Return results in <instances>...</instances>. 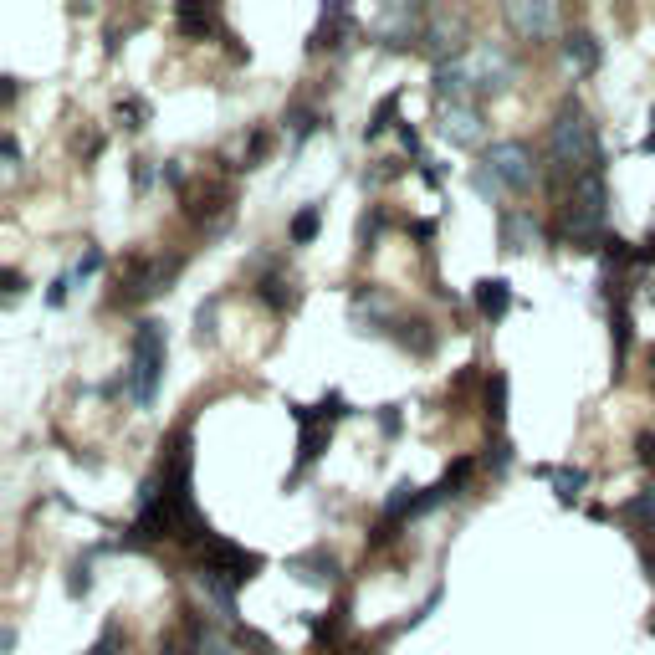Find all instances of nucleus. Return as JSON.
<instances>
[{"label":"nucleus","instance_id":"nucleus-1","mask_svg":"<svg viewBox=\"0 0 655 655\" xmlns=\"http://www.w3.org/2000/svg\"><path fill=\"white\" fill-rule=\"evenodd\" d=\"M533 174H538V164H533V149L522 144V139H507V144H497L482 164H476V174H471V185H476V195L482 200H502V195H522L533 185Z\"/></svg>","mask_w":655,"mask_h":655},{"label":"nucleus","instance_id":"nucleus-2","mask_svg":"<svg viewBox=\"0 0 655 655\" xmlns=\"http://www.w3.org/2000/svg\"><path fill=\"white\" fill-rule=\"evenodd\" d=\"M164 354H169L164 328H159V323H139V328H134V343H128V369H123V395L134 400L139 410H149L154 395H159Z\"/></svg>","mask_w":655,"mask_h":655},{"label":"nucleus","instance_id":"nucleus-3","mask_svg":"<svg viewBox=\"0 0 655 655\" xmlns=\"http://www.w3.org/2000/svg\"><path fill=\"white\" fill-rule=\"evenodd\" d=\"M548 159L558 169H604V149H599V134H594V123L584 108H563L553 118V134H548Z\"/></svg>","mask_w":655,"mask_h":655},{"label":"nucleus","instance_id":"nucleus-4","mask_svg":"<svg viewBox=\"0 0 655 655\" xmlns=\"http://www.w3.org/2000/svg\"><path fill=\"white\" fill-rule=\"evenodd\" d=\"M604 205H609L604 169L574 174V195H569V231H574L579 251H594V241L604 236ZM599 246H604V241H599Z\"/></svg>","mask_w":655,"mask_h":655},{"label":"nucleus","instance_id":"nucleus-5","mask_svg":"<svg viewBox=\"0 0 655 655\" xmlns=\"http://www.w3.org/2000/svg\"><path fill=\"white\" fill-rule=\"evenodd\" d=\"M441 139L446 144H456V149H471V144H482V134H487V123H482V108L476 103H446L441 108Z\"/></svg>","mask_w":655,"mask_h":655},{"label":"nucleus","instance_id":"nucleus-6","mask_svg":"<svg viewBox=\"0 0 655 655\" xmlns=\"http://www.w3.org/2000/svg\"><path fill=\"white\" fill-rule=\"evenodd\" d=\"M507 21L522 41H548L553 26H558V11L543 6V0H533V6H507Z\"/></svg>","mask_w":655,"mask_h":655},{"label":"nucleus","instance_id":"nucleus-7","mask_svg":"<svg viewBox=\"0 0 655 655\" xmlns=\"http://www.w3.org/2000/svg\"><path fill=\"white\" fill-rule=\"evenodd\" d=\"M466 67H471V87H476V93H497V87H507V77H512V67H507L502 52H492V47H482L476 57H466Z\"/></svg>","mask_w":655,"mask_h":655},{"label":"nucleus","instance_id":"nucleus-8","mask_svg":"<svg viewBox=\"0 0 655 655\" xmlns=\"http://www.w3.org/2000/svg\"><path fill=\"white\" fill-rule=\"evenodd\" d=\"M497 231H502V246H507V251L538 246V221H533L528 210H502V215H497Z\"/></svg>","mask_w":655,"mask_h":655},{"label":"nucleus","instance_id":"nucleus-9","mask_svg":"<svg viewBox=\"0 0 655 655\" xmlns=\"http://www.w3.org/2000/svg\"><path fill=\"white\" fill-rule=\"evenodd\" d=\"M563 62H569L579 77H589L599 67V41L589 31H574V36H563Z\"/></svg>","mask_w":655,"mask_h":655},{"label":"nucleus","instance_id":"nucleus-10","mask_svg":"<svg viewBox=\"0 0 655 655\" xmlns=\"http://www.w3.org/2000/svg\"><path fill=\"white\" fill-rule=\"evenodd\" d=\"M476 308H482V318H502L512 308L507 277H482V282H476Z\"/></svg>","mask_w":655,"mask_h":655},{"label":"nucleus","instance_id":"nucleus-11","mask_svg":"<svg viewBox=\"0 0 655 655\" xmlns=\"http://www.w3.org/2000/svg\"><path fill=\"white\" fill-rule=\"evenodd\" d=\"M538 476H548V482H553V492H558V502H563V507H574V502H579V492H584V482H589V476H584L579 466H538Z\"/></svg>","mask_w":655,"mask_h":655},{"label":"nucleus","instance_id":"nucleus-12","mask_svg":"<svg viewBox=\"0 0 655 655\" xmlns=\"http://www.w3.org/2000/svg\"><path fill=\"white\" fill-rule=\"evenodd\" d=\"M615 517H620V522H630V528H640V533H650L645 522L655 517V492H640V497H635V502H625Z\"/></svg>","mask_w":655,"mask_h":655},{"label":"nucleus","instance_id":"nucleus-13","mask_svg":"<svg viewBox=\"0 0 655 655\" xmlns=\"http://www.w3.org/2000/svg\"><path fill=\"white\" fill-rule=\"evenodd\" d=\"M395 113H400V93H389V98H379V108H374V118H369V128H364V139H379L389 123H395Z\"/></svg>","mask_w":655,"mask_h":655},{"label":"nucleus","instance_id":"nucleus-14","mask_svg":"<svg viewBox=\"0 0 655 655\" xmlns=\"http://www.w3.org/2000/svg\"><path fill=\"white\" fill-rule=\"evenodd\" d=\"M318 226H323V210H318V205H308V210H302L297 221H292V231H287V236H292L297 246H308V241L318 236Z\"/></svg>","mask_w":655,"mask_h":655},{"label":"nucleus","instance_id":"nucleus-15","mask_svg":"<svg viewBox=\"0 0 655 655\" xmlns=\"http://www.w3.org/2000/svg\"><path fill=\"white\" fill-rule=\"evenodd\" d=\"M174 21H180L190 36H205V31L215 26V11H210V6H205V11H200V6H180V11H174Z\"/></svg>","mask_w":655,"mask_h":655},{"label":"nucleus","instance_id":"nucleus-16","mask_svg":"<svg viewBox=\"0 0 655 655\" xmlns=\"http://www.w3.org/2000/svg\"><path fill=\"white\" fill-rule=\"evenodd\" d=\"M487 415L497 425L507 420V374H492V384H487Z\"/></svg>","mask_w":655,"mask_h":655},{"label":"nucleus","instance_id":"nucleus-17","mask_svg":"<svg viewBox=\"0 0 655 655\" xmlns=\"http://www.w3.org/2000/svg\"><path fill=\"white\" fill-rule=\"evenodd\" d=\"M287 123H292V144H308V139L318 134V123H323V118H318V113H308V108H297Z\"/></svg>","mask_w":655,"mask_h":655},{"label":"nucleus","instance_id":"nucleus-18","mask_svg":"<svg viewBox=\"0 0 655 655\" xmlns=\"http://www.w3.org/2000/svg\"><path fill=\"white\" fill-rule=\"evenodd\" d=\"M98 267H103V251H98V246H87V251H82V261L72 267V282H87V277H93Z\"/></svg>","mask_w":655,"mask_h":655},{"label":"nucleus","instance_id":"nucleus-19","mask_svg":"<svg viewBox=\"0 0 655 655\" xmlns=\"http://www.w3.org/2000/svg\"><path fill=\"white\" fill-rule=\"evenodd\" d=\"M287 282L282 277H267V282H261V297H267V308H287V302H292V292H282Z\"/></svg>","mask_w":655,"mask_h":655},{"label":"nucleus","instance_id":"nucleus-20","mask_svg":"<svg viewBox=\"0 0 655 655\" xmlns=\"http://www.w3.org/2000/svg\"><path fill=\"white\" fill-rule=\"evenodd\" d=\"M93 589V563H72V584H67V594L77 599V594H87Z\"/></svg>","mask_w":655,"mask_h":655},{"label":"nucleus","instance_id":"nucleus-21","mask_svg":"<svg viewBox=\"0 0 655 655\" xmlns=\"http://www.w3.org/2000/svg\"><path fill=\"white\" fill-rule=\"evenodd\" d=\"M67 287H72V272H62V277L47 287V308H62V302H67Z\"/></svg>","mask_w":655,"mask_h":655},{"label":"nucleus","instance_id":"nucleus-22","mask_svg":"<svg viewBox=\"0 0 655 655\" xmlns=\"http://www.w3.org/2000/svg\"><path fill=\"white\" fill-rule=\"evenodd\" d=\"M118 118H128V128H139V118H144V103H139V98L118 103Z\"/></svg>","mask_w":655,"mask_h":655},{"label":"nucleus","instance_id":"nucleus-23","mask_svg":"<svg viewBox=\"0 0 655 655\" xmlns=\"http://www.w3.org/2000/svg\"><path fill=\"white\" fill-rule=\"evenodd\" d=\"M379 425H384V435H395V430H400V405H384V410H379Z\"/></svg>","mask_w":655,"mask_h":655},{"label":"nucleus","instance_id":"nucleus-24","mask_svg":"<svg viewBox=\"0 0 655 655\" xmlns=\"http://www.w3.org/2000/svg\"><path fill=\"white\" fill-rule=\"evenodd\" d=\"M113 645H118V630L108 625V630L98 635V645H93V650H87V655H113Z\"/></svg>","mask_w":655,"mask_h":655},{"label":"nucleus","instance_id":"nucleus-25","mask_svg":"<svg viewBox=\"0 0 655 655\" xmlns=\"http://www.w3.org/2000/svg\"><path fill=\"white\" fill-rule=\"evenodd\" d=\"M6 297H21V272H6Z\"/></svg>","mask_w":655,"mask_h":655},{"label":"nucleus","instance_id":"nucleus-26","mask_svg":"<svg viewBox=\"0 0 655 655\" xmlns=\"http://www.w3.org/2000/svg\"><path fill=\"white\" fill-rule=\"evenodd\" d=\"M645 579L655 584V548H650V543H645Z\"/></svg>","mask_w":655,"mask_h":655},{"label":"nucleus","instance_id":"nucleus-27","mask_svg":"<svg viewBox=\"0 0 655 655\" xmlns=\"http://www.w3.org/2000/svg\"><path fill=\"white\" fill-rule=\"evenodd\" d=\"M640 154H655V128H650V134L640 139Z\"/></svg>","mask_w":655,"mask_h":655}]
</instances>
